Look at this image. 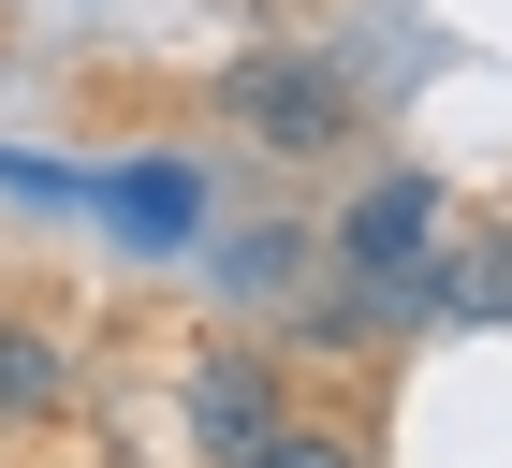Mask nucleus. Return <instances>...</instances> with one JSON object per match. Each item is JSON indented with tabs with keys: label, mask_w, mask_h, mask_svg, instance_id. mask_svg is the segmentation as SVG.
Returning <instances> with one entry per match:
<instances>
[{
	"label": "nucleus",
	"mask_w": 512,
	"mask_h": 468,
	"mask_svg": "<svg viewBox=\"0 0 512 468\" xmlns=\"http://www.w3.org/2000/svg\"><path fill=\"white\" fill-rule=\"evenodd\" d=\"M439 176H366L352 191V220H337V264H352V293L366 308H410L425 293V264H439Z\"/></svg>",
	"instance_id": "1"
},
{
	"label": "nucleus",
	"mask_w": 512,
	"mask_h": 468,
	"mask_svg": "<svg viewBox=\"0 0 512 468\" xmlns=\"http://www.w3.org/2000/svg\"><path fill=\"white\" fill-rule=\"evenodd\" d=\"M88 205L118 220V249L176 264V249L205 234V161H176V147H147V161H103V176H88Z\"/></svg>",
	"instance_id": "2"
},
{
	"label": "nucleus",
	"mask_w": 512,
	"mask_h": 468,
	"mask_svg": "<svg viewBox=\"0 0 512 468\" xmlns=\"http://www.w3.org/2000/svg\"><path fill=\"white\" fill-rule=\"evenodd\" d=\"M337 117H352V74L337 59H249L235 74V132L249 147H337Z\"/></svg>",
	"instance_id": "3"
},
{
	"label": "nucleus",
	"mask_w": 512,
	"mask_h": 468,
	"mask_svg": "<svg viewBox=\"0 0 512 468\" xmlns=\"http://www.w3.org/2000/svg\"><path fill=\"white\" fill-rule=\"evenodd\" d=\"M191 425H205V454H264V439H278V366H264V351H205Z\"/></svg>",
	"instance_id": "4"
},
{
	"label": "nucleus",
	"mask_w": 512,
	"mask_h": 468,
	"mask_svg": "<svg viewBox=\"0 0 512 468\" xmlns=\"http://www.w3.org/2000/svg\"><path fill=\"white\" fill-rule=\"evenodd\" d=\"M425 322H512V234H439V264H425V293H410Z\"/></svg>",
	"instance_id": "5"
},
{
	"label": "nucleus",
	"mask_w": 512,
	"mask_h": 468,
	"mask_svg": "<svg viewBox=\"0 0 512 468\" xmlns=\"http://www.w3.org/2000/svg\"><path fill=\"white\" fill-rule=\"evenodd\" d=\"M30 410H59V337L44 322H0V425H30Z\"/></svg>",
	"instance_id": "6"
},
{
	"label": "nucleus",
	"mask_w": 512,
	"mask_h": 468,
	"mask_svg": "<svg viewBox=\"0 0 512 468\" xmlns=\"http://www.w3.org/2000/svg\"><path fill=\"white\" fill-rule=\"evenodd\" d=\"M220 278H235V293H278V278H293V234L264 220V234H249V249H220Z\"/></svg>",
	"instance_id": "7"
},
{
	"label": "nucleus",
	"mask_w": 512,
	"mask_h": 468,
	"mask_svg": "<svg viewBox=\"0 0 512 468\" xmlns=\"http://www.w3.org/2000/svg\"><path fill=\"white\" fill-rule=\"evenodd\" d=\"M235 468H366L352 439H264V454H235Z\"/></svg>",
	"instance_id": "8"
}]
</instances>
